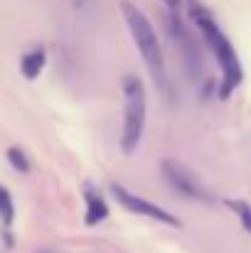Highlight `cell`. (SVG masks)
Segmentation results:
<instances>
[{"instance_id": "obj_1", "label": "cell", "mask_w": 251, "mask_h": 253, "mask_svg": "<svg viewBox=\"0 0 251 253\" xmlns=\"http://www.w3.org/2000/svg\"><path fill=\"white\" fill-rule=\"evenodd\" d=\"M190 15L197 25V30L202 32L204 42L209 44L219 69H222V84H219V98H229L232 91L242 84L244 79V69H242V62H239V54L234 49V44L229 42V37L222 32V27L217 25V20L212 17L209 10H204L200 2L192 0L190 5Z\"/></svg>"}, {"instance_id": "obj_2", "label": "cell", "mask_w": 251, "mask_h": 253, "mask_svg": "<svg viewBox=\"0 0 251 253\" xmlns=\"http://www.w3.org/2000/svg\"><path fill=\"white\" fill-rule=\"evenodd\" d=\"M121 12H123V20L128 25V32L136 42V49L141 52L146 67L151 69L155 84L160 88L167 91V69H165V57H163V47H160V40H158V32L151 22V17L133 2L123 0L121 2Z\"/></svg>"}, {"instance_id": "obj_3", "label": "cell", "mask_w": 251, "mask_h": 253, "mask_svg": "<svg viewBox=\"0 0 251 253\" xmlns=\"http://www.w3.org/2000/svg\"><path fill=\"white\" fill-rule=\"evenodd\" d=\"M123 130H121V148L126 155L136 153L143 133H146V121H148V96L146 86L136 74L123 77Z\"/></svg>"}, {"instance_id": "obj_4", "label": "cell", "mask_w": 251, "mask_h": 253, "mask_svg": "<svg viewBox=\"0 0 251 253\" xmlns=\"http://www.w3.org/2000/svg\"><path fill=\"white\" fill-rule=\"evenodd\" d=\"M111 194L118 199V204H121L123 209H128V211H133V214L148 216V219L160 221V224H167V226H180L177 216H172L167 209L158 207L155 202H151V199H146V197H138V194L128 192L123 184H111Z\"/></svg>"}, {"instance_id": "obj_5", "label": "cell", "mask_w": 251, "mask_h": 253, "mask_svg": "<svg viewBox=\"0 0 251 253\" xmlns=\"http://www.w3.org/2000/svg\"><path fill=\"white\" fill-rule=\"evenodd\" d=\"M160 172H163V179L170 184V189H175L177 194H182V197H187V199H197V202L209 199V194H207V189L202 187V182L187 168H182L180 163L163 160Z\"/></svg>"}, {"instance_id": "obj_6", "label": "cell", "mask_w": 251, "mask_h": 253, "mask_svg": "<svg viewBox=\"0 0 251 253\" xmlns=\"http://www.w3.org/2000/svg\"><path fill=\"white\" fill-rule=\"evenodd\" d=\"M84 204H86V211H84L86 226H96V224H101V221L108 216V204H106V199H103L101 192L94 189L91 184L84 187Z\"/></svg>"}, {"instance_id": "obj_7", "label": "cell", "mask_w": 251, "mask_h": 253, "mask_svg": "<svg viewBox=\"0 0 251 253\" xmlns=\"http://www.w3.org/2000/svg\"><path fill=\"white\" fill-rule=\"evenodd\" d=\"M45 64H47V52L42 47H35V49H30V52L22 54V59H20V74L27 82H35L45 72Z\"/></svg>"}, {"instance_id": "obj_8", "label": "cell", "mask_w": 251, "mask_h": 253, "mask_svg": "<svg viewBox=\"0 0 251 253\" xmlns=\"http://www.w3.org/2000/svg\"><path fill=\"white\" fill-rule=\"evenodd\" d=\"M0 221L5 226H12L15 221V202H12V194L0 184Z\"/></svg>"}, {"instance_id": "obj_9", "label": "cell", "mask_w": 251, "mask_h": 253, "mask_svg": "<svg viewBox=\"0 0 251 253\" xmlns=\"http://www.w3.org/2000/svg\"><path fill=\"white\" fill-rule=\"evenodd\" d=\"M7 163L12 165L15 172H20V174H27V172L32 169L30 158H27L25 150H20V148H10V150H7Z\"/></svg>"}, {"instance_id": "obj_10", "label": "cell", "mask_w": 251, "mask_h": 253, "mask_svg": "<svg viewBox=\"0 0 251 253\" xmlns=\"http://www.w3.org/2000/svg\"><path fill=\"white\" fill-rule=\"evenodd\" d=\"M232 209H234V214L239 216V221H242V226L247 229L251 234V207L247 202H242V199H232V202H227Z\"/></svg>"}, {"instance_id": "obj_11", "label": "cell", "mask_w": 251, "mask_h": 253, "mask_svg": "<svg viewBox=\"0 0 251 253\" xmlns=\"http://www.w3.org/2000/svg\"><path fill=\"white\" fill-rule=\"evenodd\" d=\"M167 7V12H180V7H182V0H163Z\"/></svg>"}]
</instances>
